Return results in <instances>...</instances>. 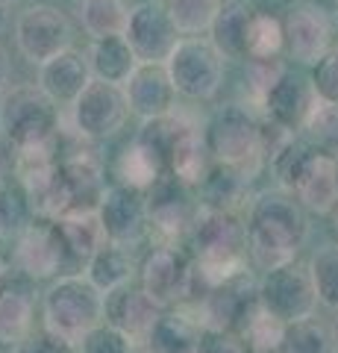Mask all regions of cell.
Listing matches in <instances>:
<instances>
[{
	"mask_svg": "<svg viewBox=\"0 0 338 353\" xmlns=\"http://www.w3.org/2000/svg\"><path fill=\"white\" fill-rule=\"evenodd\" d=\"M247 253L259 271H274L297 259L309 241V215L291 192H259L247 209Z\"/></svg>",
	"mask_w": 338,
	"mask_h": 353,
	"instance_id": "1",
	"label": "cell"
},
{
	"mask_svg": "<svg viewBox=\"0 0 338 353\" xmlns=\"http://www.w3.org/2000/svg\"><path fill=\"white\" fill-rule=\"evenodd\" d=\"M106 321V294L85 274H62L41 294V327L80 347L94 327Z\"/></svg>",
	"mask_w": 338,
	"mask_h": 353,
	"instance_id": "2",
	"label": "cell"
},
{
	"mask_svg": "<svg viewBox=\"0 0 338 353\" xmlns=\"http://www.w3.org/2000/svg\"><path fill=\"white\" fill-rule=\"evenodd\" d=\"M0 136L15 150L50 145L59 136V106L39 85H9L0 92Z\"/></svg>",
	"mask_w": 338,
	"mask_h": 353,
	"instance_id": "3",
	"label": "cell"
},
{
	"mask_svg": "<svg viewBox=\"0 0 338 353\" xmlns=\"http://www.w3.org/2000/svg\"><path fill=\"white\" fill-rule=\"evenodd\" d=\"M206 145H209L212 162L235 168L242 176L253 180L265 165V150H262V121L250 112L247 106L230 103L215 115L206 130Z\"/></svg>",
	"mask_w": 338,
	"mask_h": 353,
	"instance_id": "4",
	"label": "cell"
},
{
	"mask_svg": "<svg viewBox=\"0 0 338 353\" xmlns=\"http://www.w3.org/2000/svg\"><path fill=\"white\" fill-rule=\"evenodd\" d=\"M165 68L180 97L189 101H212L224 85L226 59L209 39L203 36H182L168 57Z\"/></svg>",
	"mask_w": 338,
	"mask_h": 353,
	"instance_id": "5",
	"label": "cell"
},
{
	"mask_svg": "<svg viewBox=\"0 0 338 353\" xmlns=\"http://www.w3.org/2000/svg\"><path fill=\"white\" fill-rule=\"evenodd\" d=\"M259 306L268 315L279 318L282 324L306 321L318 309V292H315L309 265L297 259L279 265L274 271H265L259 280Z\"/></svg>",
	"mask_w": 338,
	"mask_h": 353,
	"instance_id": "6",
	"label": "cell"
},
{
	"mask_svg": "<svg viewBox=\"0 0 338 353\" xmlns=\"http://www.w3.org/2000/svg\"><path fill=\"white\" fill-rule=\"evenodd\" d=\"M15 44L27 62L45 65L62 50L74 48V24L59 6H27L15 21Z\"/></svg>",
	"mask_w": 338,
	"mask_h": 353,
	"instance_id": "7",
	"label": "cell"
},
{
	"mask_svg": "<svg viewBox=\"0 0 338 353\" xmlns=\"http://www.w3.org/2000/svg\"><path fill=\"white\" fill-rule=\"evenodd\" d=\"M259 309V283L250 280V274L226 280L224 285H215L203 294V301L194 306V315L203 324V330H224L242 339L244 327Z\"/></svg>",
	"mask_w": 338,
	"mask_h": 353,
	"instance_id": "8",
	"label": "cell"
},
{
	"mask_svg": "<svg viewBox=\"0 0 338 353\" xmlns=\"http://www.w3.org/2000/svg\"><path fill=\"white\" fill-rule=\"evenodd\" d=\"M141 289L162 309H177L194 297V262L177 245H162L141 262Z\"/></svg>",
	"mask_w": 338,
	"mask_h": 353,
	"instance_id": "9",
	"label": "cell"
},
{
	"mask_svg": "<svg viewBox=\"0 0 338 353\" xmlns=\"http://www.w3.org/2000/svg\"><path fill=\"white\" fill-rule=\"evenodd\" d=\"M15 268L24 271L30 280L62 277L65 271L80 268V262L71 256L68 245L62 241L59 227L47 224H27L15 239Z\"/></svg>",
	"mask_w": 338,
	"mask_h": 353,
	"instance_id": "10",
	"label": "cell"
},
{
	"mask_svg": "<svg viewBox=\"0 0 338 353\" xmlns=\"http://www.w3.org/2000/svg\"><path fill=\"white\" fill-rule=\"evenodd\" d=\"M282 32H286V53L297 62L315 68L326 53L332 50L335 24L330 12L318 3H294L282 15Z\"/></svg>",
	"mask_w": 338,
	"mask_h": 353,
	"instance_id": "11",
	"label": "cell"
},
{
	"mask_svg": "<svg viewBox=\"0 0 338 353\" xmlns=\"http://www.w3.org/2000/svg\"><path fill=\"white\" fill-rule=\"evenodd\" d=\"M124 39L145 65H165L168 57L182 39L177 24L171 21V12L159 6L156 0H141L129 9V21L124 30Z\"/></svg>",
	"mask_w": 338,
	"mask_h": 353,
	"instance_id": "12",
	"label": "cell"
},
{
	"mask_svg": "<svg viewBox=\"0 0 338 353\" xmlns=\"http://www.w3.org/2000/svg\"><path fill=\"white\" fill-rule=\"evenodd\" d=\"M74 130L83 139H109L118 130H124L129 118V103L124 94V85L92 80L89 88L74 101L71 106Z\"/></svg>",
	"mask_w": 338,
	"mask_h": 353,
	"instance_id": "13",
	"label": "cell"
},
{
	"mask_svg": "<svg viewBox=\"0 0 338 353\" xmlns=\"http://www.w3.org/2000/svg\"><path fill=\"white\" fill-rule=\"evenodd\" d=\"M103 233L109 241L124 248H136L150 233V206L147 192H138L133 185H109L97 203Z\"/></svg>",
	"mask_w": 338,
	"mask_h": 353,
	"instance_id": "14",
	"label": "cell"
},
{
	"mask_svg": "<svg viewBox=\"0 0 338 353\" xmlns=\"http://www.w3.org/2000/svg\"><path fill=\"white\" fill-rule=\"evenodd\" d=\"M147 206H150V230L162 233L168 241L191 233L194 218L200 212V206H191L189 185L180 183L173 174H165L147 192Z\"/></svg>",
	"mask_w": 338,
	"mask_h": 353,
	"instance_id": "15",
	"label": "cell"
},
{
	"mask_svg": "<svg viewBox=\"0 0 338 353\" xmlns=\"http://www.w3.org/2000/svg\"><path fill=\"white\" fill-rule=\"evenodd\" d=\"M124 94H127L129 112L141 121H156V118L173 115L177 97H180L165 65H145V62L124 83Z\"/></svg>",
	"mask_w": 338,
	"mask_h": 353,
	"instance_id": "16",
	"label": "cell"
},
{
	"mask_svg": "<svg viewBox=\"0 0 338 353\" xmlns=\"http://www.w3.org/2000/svg\"><path fill=\"white\" fill-rule=\"evenodd\" d=\"M162 315H165V309L141 289V285L127 283L121 289L106 294V324H112L121 330V333H127L138 347L154 333V327L159 324Z\"/></svg>",
	"mask_w": 338,
	"mask_h": 353,
	"instance_id": "17",
	"label": "cell"
},
{
	"mask_svg": "<svg viewBox=\"0 0 338 353\" xmlns=\"http://www.w3.org/2000/svg\"><path fill=\"white\" fill-rule=\"evenodd\" d=\"M24 271L9 268L0 280V345L15 347L24 341L32 330V315H36V289Z\"/></svg>",
	"mask_w": 338,
	"mask_h": 353,
	"instance_id": "18",
	"label": "cell"
},
{
	"mask_svg": "<svg viewBox=\"0 0 338 353\" xmlns=\"http://www.w3.org/2000/svg\"><path fill=\"white\" fill-rule=\"evenodd\" d=\"M94 80L89 57L83 50H62L59 57L47 59L45 65H39V88L56 106H74V101L89 88V83Z\"/></svg>",
	"mask_w": 338,
	"mask_h": 353,
	"instance_id": "19",
	"label": "cell"
},
{
	"mask_svg": "<svg viewBox=\"0 0 338 353\" xmlns=\"http://www.w3.org/2000/svg\"><path fill=\"white\" fill-rule=\"evenodd\" d=\"M291 194L303 203L306 212L315 215H332L338 206V180H335V157L315 153L309 165L303 168L300 180L294 183Z\"/></svg>",
	"mask_w": 338,
	"mask_h": 353,
	"instance_id": "20",
	"label": "cell"
},
{
	"mask_svg": "<svg viewBox=\"0 0 338 353\" xmlns=\"http://www.w3.org/2000/svg\"><path fill=\"white\" fill-rule=\"evenodd\" d=\"M200 333L203 324L198 321L194 309L182 303L173 312H165L159 318V324L154 327V333L147 336L141 347L147 353H198Z\"/></svg>",
	"mask_w": 338,
	"mask_h": 353,
	"instance_id": "21",
	"label": "cell"
},
{
	"mask_svg": "<svg viewBox=\"0 0 338 353\" xmlns=\"http://www.w3.org/2000/svg\"><path fill=\"white\" fill-rule=\"evenodd\" d=\"M256 9L250 0H224L221 12L209 30V41L224 53V59H247V32Z\"/></svg>",
	"mask_w": 338,
	"mask_h": 353,
	"instance_id": "22",
	"label": "cell"
},
{
	"mask_svg": "<svg viewBox=\"0 0 338 353\" xmlns=\"http://www.w3.org/2000/svg\"><path fill=\"white\" fill-rule=\"evenodd\" d=\"M89 65H92V74L94 80L101 83H112V85H124L133 71L138 68V57L129 48V41L124 36H103V39H92L89 50Z\"/></svg>",
	"mask_w": 338,
	"mask_h": 353,
	"instance_id": "23",
	"label": "cell"
},
{
	"mask_svg": "<svg viewBox=\"0 0 338 353\" xmlns=\"http://www.w3.org/2000/svg\"><path fill=\"white\" fill-rule=\"evenodd\" d=\"M312 94H315L312 88H306L300 80H294L291 74H286L268 92L265 101H262L265 118L274 121V124H279V127L291 130V132H297L303 127V118H306V112H309Z\"/></svg>",
	"mask_w": 338,
	"mask_h": 353,
	"instance_id": "24",
	"label": "cell"
},
{
	"mask_svg": "<svg viewBox=\"0 0 338 353\" xmlns=\"http://www.w3.org/2000/svg\"><path fill=\"white\" fill-rule=\"evenodd\" d=\"M53 224L59 227L62 241L68 245L71 256L77 259L80 265H85L97 250L106 245V233H103V224H101V215L97 209H77V212H65L59 215Z\"/></svg>",
	"mask_w": 338,
	"mask_h": 353,
	"instance_id": "25",
	"label": "cell"
},
{
	"mask_svg": "<svg viewBox=\"0 0 338 353\" xmlns=\"http://www.w3.org/2000/svg\"><path fill=\"white\" fill-rule=\"evenodd\" d=\"M83 274L92 280L94 289H101L103 294L121 289V285L133 283V277H136L133 248H124V245H115V241H106V245L97 250L89 262H85Z\"/></svg>",
	"mask_w": 338,
	"mask_h": 353,
	"instance_id": "26",
	"label": "cell"
},
{
	"mask_svg": "<svg viewBox=\"0 0 338 353\" xmlns=\"http://www.w3.org/2000/svg\"><path fill=\"white\" fill-rule=\"evenodd\" d=\"M168 174V165L159 153L145 145L141 139H133V145L124 150L121 162H118V176L124 185H133L138 192H150L154 185Z\"/></svg>",
	"mask_w": 338,
	"mask_h": 353,
	"instance_id": "27",
	"label": "cell"
},
{
	"mask_svg": "<svg viewBox=\"0 0 338 353\" xmlns=\"http://www.w3.org/2000/svg\"><path fill=\"white\" fill-rule=\"evenodd\" d=\"M247 176H242L235 168H226V165L212 162L209 171H206L203 183H200V206L206 209H224V212H235L238 203L244 197L247 189Z\"/></svg>",
	"mask_w": 338,
	"mask_h": 353,
	"instance_id": "28",
	"label": "cell"
},
{
	"mask_svg": "<svg viewBox=\"0 0 338 353\" xmlns=\"http://www.w3.org/2000/svg\"><path fill=\"white\" fill-rule=\"evenodd\" d=\"M129 6L124 0H80V24L92 39L124 36Z\"/></svg>",
	"mask_w": 338,
	"mask_h": 353,
	"instance_id": "29",
	"label": "cell"
},
{
	"mask_svg": "<svg viewBox=\"0 0 338 353\" xmlns=\"http://www.w3.org/2000/svg\"><path fill=\"white\" fill-rule=\"evenodd\" d=\"M300 130L306 132L312 148H318L326 157H338V103L312 94L309 112L303 118Z\"/></svg>",
	"mask_w": 338,
	"mask_h": 353,
	"instance_id": "30",
	"label": "cell"
},
{
	"mask_svg": "<svg viewBox=\"0 0 338 353\" xmlns=\"http://www.w3.org/2000/svg\"><path fill=\"white\" fill-rule=\"evenodd\" d=\"M279 353H338V333L318 318H306L288 324Z\"/></svg>",
	"mask_w": 338,
	"mask_h": 353,
	"instance_id": "31",
	"label": "cell"
},
{
	"mask_svg": "<svg viewBox=\"0 0 338 353\" xmlns=\"http://www.w3.org/2000/svg\"><path fill=\"white\" fill-rule=\"evenodd\" d=\"M221 3L224 0H168V12L180 36H203L212 30Z\"/></svg>",
	"mask_w": 338,
	"mask_h": 353,
	"instance_id": "32",
	"label": "cell"
},
{
	"mask_svg": "<svg viewBox=\"0 0 338 353\" xmlns=\"http://www.w3.org/2000/svg\"><path fill=\"white\" fill-rule=\"evenodd\" d=\"M286 50L282 18L271 12H256L247 32V59H274Z\"/></svg>",
	"mask_w": 338,
	"mask_h": 353,
	"instance_id": "33",
	"label": "cell"
},
{
	"mask_svg": "<svg viewBox=\"0 0 338 353\" xmlns=\"http://www.w3.org/2000/svg\"><path fill=\"white\" fill-rule=\"evenodd\" d=\"M309 274L318 292V303L338 312V245H324L312 253Z\"/></svg>",
	"mask_w": 338,
	"mask_h": 353,
	"instance_id": "34",
	"label": "cell"
},
{
	"mask_svg": "<svg viewBox=\"0 0 338 353\" xmlns=\"http://www.w3.org/2000/svg\"><path fill=\"white\" fill-rule=\"evenodd\" d=\"M286 330L288 324H282L279 318L268 315L265 309H256V315L250 318V324L244 327V347L247 350H256V353H279L282 347V339H286Z\"/></svg>",
	"mask_w": 338,
	"mask_h": 353,
	"instance_id": "35",
	"label": "cell"
},
{
	"mask_svg": "<svg viewBox=\"0 0 338 353\" xmlns=\"http://www.w3.org/2000/svg\"><path fill=\"white\" fill-rule=\"evenodd\" d=\"M286 74H288L286 62H282L279 57H274V59H247V92H250V97L262 106V101L268 97V92Z\"/></svg>",
	"mask_w": 338,
	"mask_h": 353,
	"instance_id": "36",
	"label": "cell"
},
{
	"mask_svg": "<svg viewBox=\"0 0 338 353\" xmlns=\"http://www.w3.org/2000/svg\"><path fill=\"white\" fill-rule=\"evenodd\" d=\"M136 341L129 339L127 333H121L112 324H101L94 327L89 336L80 341V353H136Z\"/></svg>",
	"mask_w": 338,
	"mask_h": 353,
	"instance_id": "37",
	"label": "cell"
},
{
	"mask_svg": "<svg viewBox=\"0 0 338 353\" xmlns=\"http://www.w3.org/2000/svg\"><path fill=\"white\" fill-rule=\"evenodd\" d=\"M312 92L318 97H324V101L338 103V44H332V50L315 65Z\"/></svg>",
	"mask_w": 338,
	"mask_h": 353,
	"instance_id": "38",
	"label": "cell"
},
{
	"mask_svg": "<svg viewBox=\"0 0 338 353\" xmlns=\"http://www.w3.org/2000/svg\"><path fill=\"white\" fill-rule=\"evenodd\" d=\"M12 353H80V347L59 339V336H53L50 330L41 327V330H32L24 341H18L12 347Z\"/></svg>",
	"mask_w": 338,
	"mask_h": 353,
	"instance_id": "39",
	"label": "cell"
},
{
	"mask_svg": "<svg viewBox=\"0 0 338 353\" xmlns=\"http://www.w3.org/2000/svg\"><path fill=\"white\" fill-rule=\"evenodd\" d=\"M198 353H244L242 339L235 333H224V330H203Z\"/></svg>",
	"mask_w": 338,
	"mask_h": 353,
	"instance_id": "40",
	"label": "cell"
},
{
	"mask_svg": "<svg viewBox=\"0 0 338 353\" xmlns=\"http://www.w3.org/2000/svg\"><path fill=\"white\" fill-rule=\"evenodd\" d=\"M9 171H15V148L0 136V183H6Z\"/></svg>",
	"mask_w": 338,
	"mask_h": 353,
	"instance_id": "41",
	"label": "cell"
},
{
	"mask_svg": "<svg viewBox=\"0 0 338 353\" xmlns=\"http://www.w3.org/2000/svg\"><path fill=\"white\" fill-rule=\"evenodd\" d=\"M9 74H12V65H9V57H6L3 44H0V92L9 88Z\"/></svg>",
	"mask_w": 338,
	"mask_h": 353,
	"instance_id": "42",
	"label": "cell"
},
{
	"mask_svg": "<svg viewBox=\"0 0 338 353\" xmlns=\"http://www.w3.org/2000/svg\"><path fill=\"white\" fill-rule=\"evenodd\" d=\"M6 271H9V265L3 262V256H0V280H3V277H6Z\"/></svg>",
	"mask_w": 338,
	"mask_h": 353,
	"instance_id": "43",
	"label": "cell"
},
{
	"mask_svg": "<svg viewBox=\"0 0 338 353\" xmlns=\"http://www.w3.org/2000/svg\"><path fill=\"white\" fill-rule=\"evenodd\" d=\"M6 27V6H0V30Z\"/></svg>",
	"mask_w": 338,
	"mask_h": 353,
	"instance_id": "44",
	"label": "cell"
},
{
	"mask_svg": "<svg viewBox=\"0 0 338 353\" xmlns=\"http://www.w3.org/2000/svg\"><path fill=\"white\" fill-rule=\"evenodd\" d=\"M332 230H335V236H338V206H335V212H332Z\"/></svg>",
	"mask_w": 338,
	"mask_h": 353,
	"instance_id": "45",
	"label": "cell"
},
{
	"mask_svg": "<svg viewBox=\"0 0 338 353\" xmlns=\"http://www.w3.org/2000/svg\"><path fill=\"white\" fill-rule=\"evenodd\" d=\"M15 3H21V0H0V6H6V9H9V6H15Z\"/></svg>",
	"mask_w": 338,
	"mask_h": 353,
	"instance_id": "46",
	"label": "cell"
},
{
	"mask_svg": "<svg viewBox=\"0 0 338 353\" xmlns=\"http://www.w3.org/2000/svg\"><path fill=\"white\" fill-rule=\"evenodd\" d=\"M335 180H338V157H335Z\"/></svg>",
	"mask_w": 338,
	"mask_h": 353,
	"instance_id": "47",
	"label": "cell"
},
{
	"mask_svg": "<svg viewBox=\"0 0 338 353\" xmlns=\"http://www.w3.org/2000/svg\"><path fill=\"white\" fill-rule=\"evenodd\" d=\"M136 353H147V350H145V347H141V350H138V347H136Z\"/></svg>",
	"mask_w": 338,
	"mask_h": 353,
	"instance_id": "48",
	"label": "cell"
},
{
	"mask_svg": "<svg viewBox=\"0 0 338 353\" xmlns=\"http://www.w3.org/2000/svg\"><path fill=\"white\" fill-rule=\"evenodd\" d=\"M335 32H338V15H335Z\"/></svg>",
	"mask_w": 338,
	"mask_h": 353,
	"instance_id": "49",
	"label": "cell"
},
{
	"mask_svg": "<svg viewBox=\"0 0 338 353\" xmlns=\"http://www.w3.org/2000/svg\"><path fill=\"white\" fill-rule=\"evenodd\" d=\"M244 353H256V350H247V347H244Z\"/></svg>",
	"mask_w": 338,
	"mask_h": 353,
	"instance_id": "50",
	"label": "cell"
}]
</instances>
